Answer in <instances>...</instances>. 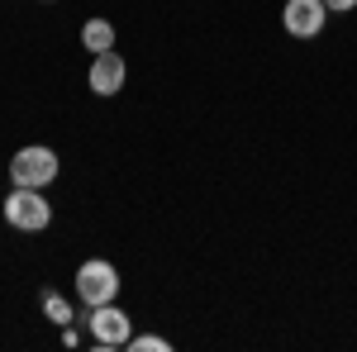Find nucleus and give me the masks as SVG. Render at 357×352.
<instances>
[{
	"label": "nucleus",
	"mask_w": 357,
	"mask_h": 352,
	"mask_svg": "<svg viewBox=\"0 0 357 352\" xmlns=\"http://www.w3.org/2000/svg\"><path fill=\"white\" fill-rule=\"evenodd\" d=\"M77 319L91 328V348H96V352L129 348V338H134V319H129L114 300H110V305H86Z\"/></svg>",
	"instance_id": "nucleus-1"
},
{
	"label": "nucleus",
	"mask_w": 357,
	"mask_h": 352,
	"mask_svg": "<svg viewBox=\"0 0 357 352\" xmlns=\"http://www.w3.org/2000/svg\"><path fill=\"white\" fill-rule=\"evenodd\" d=\"M5 224L20 229V234H43L53 224V205L43 190H29V186H15L5 195Z\"/></svg>",
	"instance_id": "nucleus-2"
},
{
	"label": "nucleus",
	"mask_w": 357,
	"mask_h": 352,
	"mask_svg": "<svg viewBox=\"0 0 357 352\" xmlns=\"http://www.w3.org/2000/svg\"><path fill=\"white\" fill-rule=\"evenodd\" d=\"M10 181L15 186H29V190H43L57 181V153L43 148V143H29L10 158Z\"/></svg>",
	"instance_id": "nucleus-3"
},
{
	"label": "nucleus",
	"mask_w": 357,
	"mask_h": 352,
	"mask_svg": "<svg viewBox=\"0 0 357 352\" xmlns=\"http://www.w3.org/2000/svg\"><path fill=\"white\" fill-rule=\"evenodd\" d=\"M77 296H82V305H110V300H119V271L105 257L82 262L77 267Z\"/></svg>",
	"instance_id": "nucleus-4"
},
{
	"label": "nucleus",
	"mask_w": 357,
	"mask_h": 352,
	"mask_svg": "<svg viewBox=\"0 0 357 352\" xmlns=\"http://www.w3.org/2000/svg\"><path fill=\"white\" fill-rule=\"evenodd\" d=\"M281 24L291 38H319L329 24V5L324 0H286L281 5Z\"/></svg>",
	"instance_id": "nucleus-5"
},
{
	"label": "nucleus",
	"mask_w": 357,
	"mask_h": 352,
	"mask_svg": "<svg viewBox=\"0 0 357 352\" xmlns=\"http://www.w3.org/2000/svg\"><path fill=\"white\" fill-rule=\"evenodd\" d=\"M124 82H129V62L114 53H96L91 57V72H86V86H91V95H100V100H110V95H119L124 91Z\"/></svg>",
	"instance_id": "nucleus-6"
},
{
	"label": "nucleus",
	"mask_w": 357,
	"mask_h": 352,
	"mask_svg": "<svg viewBox=\"0 0 357 352\" xmlns=\"http://www.w3.org/2000/svg\"><path fill=\"white\" fill-rule=\"evenodd\" d=\"M82 48L86 53H110L114 48V24L110 20H86L82 24Z\"/></svg>",
	"instance_id": "nucleus-7"
},
{
	"label": "nucleus",
	"mask_w": 357,
	"mask_h": 352,
	"mask_svg": "<svg viewBox=\"0 0 357 352\" xmlns=\"http://www.w3.org/2000/svg\"><path fill=\"white\" fill-rule=\"evenodd\" d=\"M43 319H53L57 328H67V324H77V309H72V300H67V296L43 291Z\"/></svg>",
	"instance_id": "nucleus-8"
},
{
	"label": "nucleus",
	"mask_w": 357,
	"mask_h": 352,
	"mask_svg": "<svg viewBox=\"0 0 357 352\" xmlns=\"http://www.w3.org/2000/svg\"><path fill=\"white\" fill-rule=\"evenodd\" d=\"M172 343H167L162 333H134L129 338V352H167Z\"/></svg>",
	"instance_id": "nucleus-9"
},
{
	"label": "nucleus",
	"mask_w": 357,
	"mask_h": 352,
	"mask_svg": "<svg viewBox=\"0 0 357 352\" xmlns=\"http://www.w3.org/2000/svg\"><path fill=\"white\" fill-rule=\"evenodd\" d=\"M329 5V15H348V10H357V0H324Z\"/></svg>",
	"instance_id": "nucleus-10"
}]
</instances>
